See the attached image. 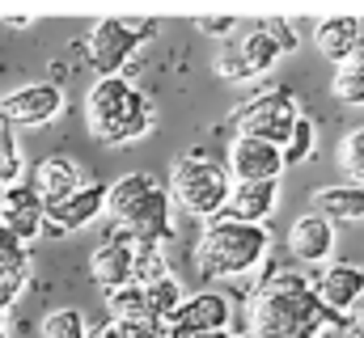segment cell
Returning <instances> with one entry per match:
<instances>
[{
    "mask_svg": "<svg viewBox=\"0 0 364 338\" xmlns=\"http://www.w3.org/2000/svg\"><path fill=\"white\" fill-rule=\"evenodd\" d=\"M331 326H348L326 313L314 296V283L296 271H272L250 305V330L259 338H322Z\"/></svg>",
    "mask_w": 364,
    "mask_h": 338,
    "instance_id": "6da1fadb",
    "label": "cell"
},
{
    "mask_svg": "<svg viewBox=\"0 0 364 338\" xmlns=\"http://www.w3.org/2000/svg\"><path fill=\"white\" fill-rule=\"evenodd\" d=\"M85 123L102 144H136L153 131L157 106L132 77H97L85 93Z\"/></svg>",
    "mask_w": 364,
    "mask_h": 338,
    "instance_id": "7a4b0ae2",
    "label": "cell"
},
{
    "mask_svg": "<svg viewBox=\"0 0 364 338\" xmlns=\"http://www.w3.org/2000/svg\"><path fill=\"white\" fill-rule=\"evenodd\" d=\"M267 229L263 224H242V220H208L199 241H195V266L208 279H237L250 275L263 258H267Z\"/></svg>",
    "mask_w": 364,
    "mask_h": 338,
    "instance_id": "3957f363",
    "label": "cell"
},
{
    "mask_svg": "<svg viewBox=\"0 0 364 338\" xmlns=\"http://www.w3.org/2000/svg\"><path fill=\"white\" fill-rule=\"evenodd\" d=\"M229 173L225 161H212L208 153H186L170 165V207H178L182 216H195V220H216L225 212V199H229Z\"/></svg>",
    "mask_w": 364,
    "mask_h": 338,
    "instance_id": "277c9868",
    "label": "cell"
},
{
    "mask_svg": "<svg viewBox=\"0 0 364 338\" xmlns=\"http://www.w3.org/2000/svg\"><path fill=\"white\" fill-rule=\"evenodd\" d=\"M157 21L144 17H102L85 38V60L97 77H123V68L132 64V55L153 43Z\"/></svg>",
    "mask_w": 364,
    "mask_h": 338,
    "instance_id": "5b68a950",
    "label": "cell"
},
{
    "mask_svg": "<svg viewBox=\"0 0 364 338\" xmlns=\"http://www.w3.org/2000/svg\"><path fill=\"white\" fill-rule=\"evenodd\" d=\"M301 119V106H296V93L284 89V84H267L259 93H250L237 110H233V127L237 136L246 140H263V144H275L284 148L292 123Z\"/></svg>",
    "mask_w": 364,
    "mask_h": 338,
    "instance_id": "8992f818",
    "label": "cell"
},
{
    "mask_svg": "<svg viewBox=\"0 0 364 338\" xmlns=\"http://www.w3.org/2000/svg\"><path fill=\"white\" fill-rule=\"evenodd\" d=\"M233 322V300L225 292H195L182 296V305L166 322V338H186V334H220Z\"/></svg>",
    "mask_w": 364,
    "mask_h": 338,
    "instance_id": "52a82bcc",
    "label": "cell"
},
{
    "mask_svg": "<svg viewBox=\"0 0 364 338\" xmlns=\"http://www.w3.org/2000/svg\"><path fill=\"white\" fill-rule=\"evenodd\" d=\"M64 89L51 81H34L13 89L4 102H0V114L13 123V127H43V123H55L64 114Z\"/></svg>",
    "mask_w": 364,
    "mask_h": 338,
    "instance_id": "ba28073f",
    "label": "cell"
},
{
    "mask_svg": "<svg viewBox=\"0 0 364 338\" xmlns=\"http://www.w3.org/2000/svg\"><path fill=\"white\" fill-rule=\"evenodd\" d=\"M102 212H106V182H81L68 199L47 203L43 233H51V237H68V233H77V229L93 224Z\"/></svg>",
    "mask_w": 364,
    "mask_h": 338,
    "instance_id": "9c48e42d",
    "label": "cell"
},
{
    "mask_svg": "<svg viewBox=\"0 0 364 338\" xmlns=\"http://www.w3.org/2000/svg\"><path fill=\"white\" fill-rule=\"evenodd\" d=\"M225 173H229V182H279L284 178V157H279L275 144L233 136L229 157H225Z\"/></svg>",
    "mask_w": 364,
    "mask_h": 338,
    "instance_id": "30bf717a",
    "label": "cell"
},
{
    "mask_svg": "<svg viewBox=\"0 0 364 338\" xmlns=\"http://www.w3.org/2000/svg\"><path fill=\"white\" fill-rule=\"evenodd\" d=\"M43 220H47V203L34 195V186L21 178V182H13L9 190H4V207H0V224L17 237V241H34V237H43Z\"/></svg>",
    "mask_w": 364,
    "mask_h": 338,
    "instance_id": "8fae6325",
    "label": "cell"
},
{
    "mask_svg": "<svg viewBox=\"0 0 364 338\" xmlns=\"http://www.w3.org/2000/svg\"><path fill=\"white\" fill-rule=\"evenodd\" d=\"M119 229H123L132 241H140V246H161V250H166V241H174V207H170L166 190L157 186Z\"/></svg>",
    "mask_w": 364,
    "mask_h": 338,
    "instance_id": "7c38bea8",
    "label": "cell"
},
{
    "mask_svg": "<svg viewBox=\"0 0 364 338\" xmlns=\"http://www.w3.org/2000/svg\"><path fill=\"white\" fill-rule=\"evenodd\" d=\"M360 288H364V266H356V262H326V266L318 271L314 296H318V305H322L326 313L348 317V309H352V300L360 296Z\"/></svg>",
    "mask_w": 364,
    "mask_h": 338,
    "instance_id": "4fadbf2b",
    "label": "cell"
},
{
    "mask_svg": "<svg viewBox=\"0 0 364 338\" xmlns=\"http://www.w3.org/2000/svg\"><path fill=\"white\" fill-rule=\"evenodd\" d=\"M132 258H136V241H132L123 229H119V233H110V237L90 254L93 283H97L102 292H114V288L132 283Z\"/></svg>",
    "mask_w": 364,
    "mask_h": 338,
    "instance_id": "5bb4252c",
    "label": "cell"
},
{
    "mask_svg": "<svg viewBox=\"0 0 364 338\" xmlns=\"http://www.w3.org/2000/svg\"><path fill=\"white\" fill-rule=\"evenodd\" d=\"M288 250H292L296 262H305V266H326L331 254H335V224H326L314 212L296 216L292 229H288Z\"/></svg>",
    "mask_w": 364,
    "mask_h": 338,
    "instance_id": "9a60e30c",
    "label": "cell"
},
{
    "mask_svg": "<svg viewBox=\"0 0 364 338\" xmlns=\"http://www.w3.org/2000/svg\"><path fill=\"white\" fill-rule=\"evenodd\" d=\"M275 203H279V182H233L220 216L242 224H267Z\"/></svg>",
    "mask_w": 364,
    "mask_h": 338,
    "instance_id": "2e32d148",
    "label": "cell"
},
{
    "mask_svg": "<svg viewBox=\"0 0 364 338\" xmlns=\"http://www.w3.org/2000/svg\"><path fill=\"white\" fill-rule=\"evenodd\" d=\"M314 43H318V51H322L335 68H343V64L360 60V51H364L360 17H322V21H318V34H314Z\"/></svg>",
    "mask_w": 364,
    "mask_h": 338,
    "instance_id": "e0dca14e",
    "label": "cell"
},
{
    "mask_svg": "<svg viewBox=\"0 0 364 338\" xmlns=\"http://www.w3.org/2000/svg\"><path fill=\"white\" fill-rule=\"evenodd\" d=\"M314 216H322L326 224H356V220H364V186H356V182L318 186L314 190Z\"/></svg>",
    "mask_w": 364,
    "mask_h": 338,
    "instance_id": "ac0fdd59",
    "label": "cell"
},
{
    "mask_svg": "<svg viewBox=\"0 0 364 338\" xmlns=\"http://www.w3.org/2000/svg\"><path fill=\"white\" fill-rule=\"evenodd\" d=\"M30 186H34V195L43 203H60L81 186V165L73 157H43L30 169Z\"/></svg>",
    "mask_w": 364,
    "mask_h": 338,
    "instance_id": "d6986e66",
    "label": "cell"
},
{
    "mask_svg": "<svg viewBox=\"0 0 364 338\" xmlns=\"http://www.w3.org/2000/svg\"><path fill=\"white\" fill-rule=\"evenodd\" d=\"M153 190H157V182H153L149 173H123V178H114V182L106 186V212L123 224Z\"/></svg>",
    "mask_w": 364,
    "mask_h": 338,
    "instance_id": "ffe728a7",
    "label": "cell"
},
{
    "mask_svg": "<svg viewBox=\"0 0 364 338\" xmlns=\"http://www.w3.org/2000/svg\"><path fill=\"white\" fill-rule=\"evenodd\" d=\"M140 292H144L149 317H153V322H161V326L170 322V313L178 309L182 296H186V292H182V283L174 279V275H166V279H157V283H149V288H140Z\"/></svg>",
    "mask_w": 364,
    "mask_h": 338,
    "instance_id": "44dd1931",
    "label": "cell"
},
{
    "mask_svg": "<svg viewBox=\"0 0 364 338\" xmlns=\"http://www.w3.org/2000/svg\"><path fill=\"white\" fill-rule=\"evenodd\" d=\"M106 309H110V322H153L149 305H144V292L136 283H123V288L106 292Z\"/></svg>",
    "mask_w": 364,
    "mask_h": 338,
    "instance_id": "7402d4cb",
    "label": "cell"
},
{
    "mask_svg": "<svg viewBox=\"0 0 364 338\" xmlns=\"http://www.w3.org/2000/svg\"><path fill=\"white\" fill-rule=\"evenodd\" d=\"M314 148H318V127H314V119H309V114H301V119L292 123V131H288L284 148H279L284 169H288V165H301V161H309V157H314Z\"/></svg>",
    "mask_w": 364,
    "mask_h": 338,
    "instance_id": "603a6c76",
    "label": "cell"
},
{
    "mask_svg": "<svg viewBox=\"0 0 364 338\" xmlns=\"http://www.w3.org/2000/svg\"><path fill=\"white\" fill-rule=\"evenodd\" d=\"M170 275V262H166V250L161 246H140L136 241V258H132V283L136 288H149L157 279Z\"/></svg>",
    "mask_w": 364,
    "mask_h": 338,
    "instance_id": "cb8c5ba5",
    "label": "cell"
},
{
    "mask_svg": "<svg viewBox=\"0 0 364 338\" xmlns=\"http://www.w3.org/2000/svg\"><path fill=\"white\" fill-rule=\"evenodd\" d=\"M21 173H26V161H21L17 127L0 114V182H4V186H13V182H21Z\"/></svg>",
    "mask_w": 364,
    "mask_h": 338,
    "instance_id": "d4e9b609",
    "label": "cell"
},
{
    "mask_svg": "<svg viewBox=\"0 0 364 338\" xmlns=\"http://www.w3.org/2000/svg\"><path fill=\"white\" fill-rule=\"evenodd\" d=\"M331 93H335V102H343V106H364V60H352V64L335 68Z\"/></svg>",
    "mask_w": 364,
    "mask_h": 338,
    "instance_id": "484cf974",
    "label": "cell"
},
{
    "mask_svg": "<svg viewBox=\"0 0 364 338\" xmlns=\"http://www.w3.org/2000/svg\"><path fill=\"white\" fill-rule=\"evenodd\" d=\"M43 338H90V326H85V313L81 309H51L38 326Z\"/></svg>",
    "mask_w": 364,
    "mask_h": 338,
    "instance_id": "4316f807",
    "label": "cell"
},
{
    "mask_svg": "<svg viewBox=\"0 0 364 338\" xmlns=\"http://www.w3.org/2000/svg\"><path fill=\"white\" fill-rule=\"evenodd\" d=\"M339 169H343L356 186H364V127H352V131L339 140Z\"/></svg>",
    "mask_w": 364,
    "mask_h": 338,
    "instance_id": "83f0119b",
    "label": "cell"
},
{
    "mask_svg": "<svg viewBox=\"0 0 364 338\" xmlns=\"http://www.w3.org/2000/svg\"><path fill=\"white\" fill-rule=\"evenodd\" d=\"M97 338H166L161 322H106Z\"/></svg>",
    "mask_w": 364,
    "mask_h": 338,
    "instance_id": "f1b7e54d",
    "label": "cell"
},
{
    "mask_svg": "<svg viewBox=\"0 0 364 338\" xmlns=\"http://www.w3.org/2000/svg\"><path fill=\"white\" fill-rule=\"evenodd\" d=\"M0 271H30V246L0 224Z\"/></svg>",
    "mask_w": 364,
    "mask_h": 338,
    "instance_id": "f546056e",
    "label": "cell"
},
{
    "mask_svg": "<svg viewBox=\"0 0 364 338\" xmlns=\"http://www.w3.org/2000/svg\"><path fill=\"white\" fill-rule=\"evenodd\" d=\"M26 283H30V271H0V326H9V309L17 305Z\"/></svg>",
    "mask_w": 364,
    "mask_h": 338,
    "instance_id": "4dcf8cb0",
    "label": "cell"
},
{
    "mask_svg": "<svg viewBox=\"0 0 364 338\" xmlns=\"http://www.w3.org/2000/svg\"><path fill=\"white\" fill-rule=\"evenodd\" d=\"M263 30H267V34H272V38H275V47H279L284 55L301 47V38L292 34V21H279V17H263Z\"/></svg>",
    "mask_w": 364,
    "mask_h": 338,
    "instance_id": "1f68e13d",
    "label": "cell"
},
{
    "mask_svg": "<svg viewBox=\"0 0 364 338\" xmlns=\"http://www.w3.org/2000/svg\"><path fill=\"white\" fill-rule=\"evenodd\" d=\"M195 26H199L203 34H212V38H229V34L242 30L246 21H242V17H195Z\"/></svg>",
    "mask_w": 364,
    "mask_h": 338,
    "instance_id": "d6a6232c",
    "label": "cell"
},
{
    "mask_svg": "<svg viewBox=\"0 0 364 338\" xmlns=\"http://www.w3.org/2000/svg\"><path fill=\"white\" fill-rule=\"evenodd\" d=\"M343 322H348L356 334H364V288H360V296L352 300V309H348V317H343Z\"/></svg>",
    "mask_w": 364,
    "mask_h": 338,
    "instance_id": "836d02e7",
    "label": "cell"
},
{
    "mask_svg": "<svg viewBox=\"0 0 364 338\" xmlns=\"http://www.w3.org/2000/svg\"><path fill=\"white\" fill-rule=\"evenodd\" d=\"M186 338H233V330H220V334H186Z\"/></svg>",
    "mask_w": 364,
    "mask_h": 338,
    "instance_id": "e575fe53",
    "label": "cell"
},
{
    "mask_svg": "<svg viewBox=\"0 0 364 338\" xmlns=\"http://www.w3.org/2000/svg\"><path fill=\"white\" fill-rule=\"evenodd\" d=\"M233 338H259V334H255V330H246V334H233Z\"/></svg>",
    "mask_w": 364,
    "mask_h": 338,
    "instance_id": "d590c367",
    "label": "cell"
},
{
    "mask_svg": "<svg viewBox=\"0 0 364 338\" xmlns=\"http://www.w3.org/2000/svg\"><path fill=\"white\" fill-rule=\"evenodd\" d=\"M4 190H9V186H4V182H0V207H4Z\"/></svg>",
    "mask_w": 364,
    "mask_h": 338,
    "instance_id": "8d00e7d4",
    "label": "cell"
},
{
    "mask_svg": "<svg viewBox=\"0 0 364 338\" xmlns=\"http://www.w3.org/2000/svg\"><path fill=\"white\" fill-rule=\"evenodd\" d=\"M0 338H9V326H0Z\"/></svg>",
    "mask_w": 364,
    "mask_h": 338,
    "instance_id": "74e56055",
    "label": "cell"
},
{
    "mask_svg": "<svg viewBox=\"0 0 364 338\" xmlns=\"http://www.w3.org/2000/svg\"><path fill=\"white\" fill-rule=\"evenodd\" d=\"M360 30H364V17H360ZM360 60H364V51H360Z\"/></svg>",
    "mask_w": 364,
    "mask_h": 338,
    "instance_id": "f35d334b",
    "label": "cell"
}]
</instances>
